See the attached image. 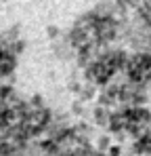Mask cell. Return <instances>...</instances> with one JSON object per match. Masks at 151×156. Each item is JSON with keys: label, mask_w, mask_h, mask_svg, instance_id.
Here are the masks:
<instances>
[{"label": "cell", "mask_w": 151, "mask_h": 156, "mask_svg": "<svg viewBox=\"0 0 151 156\" xmlns=\"http://www.w3.org/2000/svg\"><path fill=\"white\" fill-rule=\"evenodd\" d=\"M8 66H11V59L6 57V53L0 49V72H4V70H8Z\"/></svg>", "instance_id": "obj_1"}]
</instances>
